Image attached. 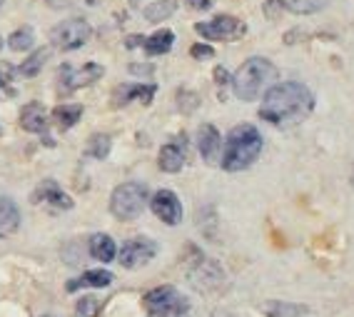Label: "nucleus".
Here are the masks:
<instances>
[{
	"label": "nucleus",
	"instance_id": "nucleus-1",
	"mask_svg": "<svg viewBox=\"0 0 354 317\" xmlns=\"http://www.w3.org/2000/svg\"><path fill=\"white\" fill-rule=\"evenodd\" d=\"M315 110V96L307 85L290 80V83H274L265 90V100L259 105V118L270 125L292 127L307 120Z\"/></svg>",
	"mask_w": 354,
	"mask_h": 317
},
{
	"label": "nucleus",
	"instance_id": "nucleus-2",
	"mask_svg": "<svg viewBox=\"0 0 354 317\" xmlns=\"http://www.w3.org/2000/svg\"><path fill=\"white\" fill-rule=\"evenodd\" d=\"M262 145H265L262 135H259V130L254 125L242 123V125L232 127L227 135V143H225V150H222V160H220L222 170L227 172L247 170L259 158Z\"/></svg>",
	"mask_w": 354,
	"mask_h": 317
},
{
	"label": "nucleus",
	"instance_id": "nucleus-3",
	"mask_svg": "<svg viewBox=\"0 0 354 317\" xmlns=\"http://www.w3.org/2000/svg\"><path fill=\"white\" fill-rule=\"evenodd\" d=\"M277 78H279V70L274 68L272 60L259 57V55L247 57L245 63L237 68V73H234L232 90L240 100L252 102V100H257L267 88H272Z\"/></svg>",
	"mask_w": 354,
	"mask_h": 317
},
{
	"label": "nucleus",
	"instance_id": "nucleus-4",
	"mask_svg": "<svg viewBox=\"0 0 354 317\" xmlns=\"http://www.w3.org/2000/svg\"><path fill=\"white\" fill-rule=\"evenodd\" d=\"M150 205V190L145 183H122L110 195V212L118 220H135Z\"/></svg>",
	"mask_w": 354,
	"mask_h": 317
},
{
	"label": "nucleus",
	"instance_id": "nucleus-5",
	"mask_svg": "<svg viewBox=\"0 0 354 317\" xmlns=\"http://www.w3.org/2000/svg\"><path fill=\"white\" fill-rule=\"evenodd\" d=\"M145 307L150 317H185L190 312V300L180 295L172 285H162L147 292Z\"/></svg>",
	"mask_w": 354,
	"mask_h": 317
},
{
	"label": "nucleus",
	"instance_id": "nucleus-6",
	"mask_svg": "<svg viewBox=\"0 0 354 317\" xmlns=\"http://www.w3.org/2000/svg\"><path fill=\"white\" fill-rule=\"evenodd\" d=\"M93 28L85 18H68L50 30V43L60 51H77L88 43Z\"/></svg>",
	"mask_w": 354,
	"mask_h": 317
},
{
	"label": "nucleus",
	"instance_id": "nucleus-7",
	"mask_svg": "<svg viewBox=\"0 0 354 317\" xmlns=\"http://www.w3.org/2000/svg\"><path fill=\"white\" fill-rule=\"evenodd\" d=\"M195 30L205 40H225V43H230V40H240L247 33V26L234 15H217L212 20L197 23Z\"/></svg>",
	"mask_w": 354,
	"mask_h": 317
},
{
	"label": "nucleus",
	"instance_id": "nucleus-8",
	"mask_svg": "<svg viewBox=\"0 0 354 317\" xmlns=\"http://www.w3.org/2000/svg\"><path fill=\"white\" fill-rule=\"evenodd\" d=\"M105 75V68L100 63H85L80 68H73V65H60L57 70V83L63 93H73L77 88H88L95 80Z\"/></svg>",
	"mask_w": 354,
	"mask_h": 317
},
{
	"label": "nucleus",
	"instance_id": "nucleus-9",
	"mask_svg": "<svg viewBox=\"0 0 354 317\" xmlns=\"http://www.w3.org/2000/svg\"><path fill=\"white\" fill-rule=\"evenodd\" d=\"M190 280L192 285L197 287V290L203 292H209V290H217V287L222 285V280H225V275H222L220 265L212 260H207L200 250H195V260H192L190 265Z\"/></svg>",
	"mask_w": 354,
	"mask_h": 317
},
{
	"label": "nucleus",
	"instance_id": "nucleus-10",
	"mask_svg": "<svg viewBox=\"0 0 354 317\" xmlns=\"http://www.w3.org/2000/svg\"><path fill=\"white\" fill-rule=\"evenodd\" d=\"M158 255V242L150 240V237H133L127 240L120 248V265L127 267V270H138V267L147 265Z\"/></svg>",
	"mask_w": 354,
	"mask_h": 317
},
{
	"label": "nucleus",
	"instance_id": "nucleus-11",
	"mask_svg": "<svg viewBox=\"0 0 354 317\" xmlns=\"http://www.w3.org/2000/svg\"><path fill=\"white\" fill-rule=\"evenodd\" d=\"M185 163H187V138H185V135H177L175 140H170V143L162 145V150H160V155H158V165L162 172L175 175V172L183 170Z\"/></svg>",
	"mask_w": 354,
	"mask_h": 317
},
{
	"label": "nucleus",
	"instance_id": "nucleus-12",
	"mask_svg": "<svg viewBox=\"0 0 354 317\" xmlns=\"http://www.w3.org/2000/svg\"><path fill=\"white\" fill-rule=\"evenodd\" d=\"M152 212L165 222V225H180L183 220V203L172 190H158L150 197Z\"/></svg>",
	"mask_w": 354,
	"mask_h": 317
},
{
	"label": "nucleus",
	"instance_id": "nucleus-13",
	"mask_svg": "<svg viewBox=\"0 0 354 317\" xmlns=\"http://www.w3.org/2000/svg\"><path fill=\"white\" fill-rule=\"evenodd\" d=\"M32 203L50 205V208H55V210H73V205H75L73 197H70L55 180H43V183L35 188V192H32Z\"/></svg>",
	"mask_w": 354,
	"mask_h": 317
},
{
	"label": "nucleus",
	"instance_id": "nucleus-14",
	"mask_svg": "<svg viewBox=\"0 0 354 317\" xmlns=\"http://www.w3.org/2000/svg\"><path fill=\"white\" fill-rule=\"evenodd\" d=\"M197 150H200V155H203V160L207 163V165H217L220 163V152H222V138H220V130H217L215 125H209V123H205V125H200V130H197Z\"/></svg>",
	"mask_w": 354,
	"mask_h": 317
},
{
	"label": "nucleus",
	"instance_id": "nucleus-15",
	"mask_svg": "<svg viewBox=\"0 0 354 317\" xmlns=\"http://www.w3.org/2000/svg\"><path fill=\"white\" fill-rule=\"evenodd\" d=\"M158 93V85L152 83H133V85H120V88L113 93V105L115 108H122L127 102L140 100L142 105H150L152 98Z\"/></svg>",
	"mask_w": 354,
	"mask_h": 317
},
{
	"label": "nucleus",
	"instance_id": "nucleus-16",
	"mask_svg": "<svg viewBox=\"0 0 354 317\" xmlns=\"http://www.w3.org/2000/svg\"><path fill=\"white\" fill-rule=\"evenodd\" d=\"M20 125L32 135H43L45 143L53 147V140L48 138V115L40 102H28L26 108L20 110Z\"/></svg>",
	"mask_w": 354,
	"mask_h": 317
},
{
	"label": "nucleus",
	"instance_id": "nucleus-17",
	"mask_svg": "<svg viewBox=\"0 0 354 317\" xmlns=\"http://www.w3.org/2000/svg\"><path fill=\"white\" fill-rule=\"evenodd\" d=\"M262 312L267 317H310V307L297 302H285V300H270L262 305Z\"/></svg>",
	"mask_w": 354,
	"mask_h": 317
},
{
	"label": "nucleus",
	"instance_id": "nucleus-18",
	"mask_svg": "<svg viewBox=\"0 0 354 317\" xmlns=\"http://www.w3.org/2000/svg\"><path fill=\"white\" fill-rule=\"evenodd\" d=\"M20 228V210L10 197L0 195V237H8Z\"/></svg>",
	"mask_w": 354,
	"mask_h": 317
},
{
	"label": "nucleus",
	"instance_id": "nucleus-19",
	"mask_svg": "<svg viewBox=\"0 0 354 317\" xmlns=\"http://www.w3.org/2000/svg\"><path fill=\"white\" fill-rule=\"evenodd\" d=\"M90 255L95 257V260L100 262H113L115 257H118V245H115V240L110 237V235L105 233H97L90 237V245H88Z\"/></svg>",
	"mask_w": 354,
	"mask_h": 317
},
{
	"label": "nucleus",
	"instance_id": "nucleus-20",
	"mask_svg": "<svg viewBox=\"0 0 354 317\" xmlns=\"http://www.w3.org/2000/svg\"><path fill=\"white\" fill-rule=\"evenodd\" d=\"M110 282H113V273H108V270H88L77 280H70L68 292H75L80 287H108Z\"/></svg>",
	"mask_w": 354,
	"mask_h": 317
},
{
	"label": "nucleus",
	"instance_id": "nucleus-21",
	"mask_svg": "<svg viewBox=\"0 0 354 317\" xmlns=\"http://www.w3.org/2000/svg\"><path fill=\"white\" fill-rule=\"evenodd\" d=\"M172 45H175V33L162 28V30L152 33L150 38H145L142 48H145L147 55H165V53L172 51Z\"/></svg>",
	"mask_w": 354,
	"mask_h": 317
},
{
	"label": "nucleus",
	"instance_id": "nucleus-22",
	"mask_svg": "<svg viewBox=\"0 0 354 317\" xmlns=\"http://www.w3.org/2000/svg\"><path fill=\"white\" fill-rule=\"evenodd\" d=\"M80 118H82V105H75V102L57 105V108L53 110V120H55V125L60 127V130H70Z\"/></svg>",
	"mask_w": 354,
	"mask_h": 317
},
{
	"label": "nucleus",
	"instance_id": "nucleus-23",
	"mask_svg": "<svg viewBox=\"0 0 354 317\" xmlns=\"http://www.w3.org/2000/svg\"><path fill=\"white\" fill-rule=\"evenodd\" d=\"M48 57H50V48H40V51H35L32 55H28L23 63L18 65V73L23 78H35L43 70V65L48 63Z\"/></svg>",
	"mask_w": 354,
	"mask_h": 317
},
{
	"label": "nucleus",
	"instance_id": "nucleus-24",
	"mask_svg": "<svg viewBox=\"0 0 354 317\" xmlns=\"http://www.w3.org/2000/svg\"><path fill=\"white\" fill-rule=\"evenodd\" d=\"M329 6V0H282V8L285 13H295V15H312L319 13Z\"/></svg>",
	"mask_w": 354,
	"mask_h": 317
},
{
	"label": "nucleus",
	"instance_id": "nucleus-25",
	"mask_svg": "<svg viewBox=\"0 0 354 317\" xmlns=\"http://www.w3.org/2000/svg\"><path fill=\"white\" fill-rule=\"evenodd\" d=\"M175 10H177L175 0H155V3H150V6L142 10V15H145V20H150V23H162V20L172 18Z\"/></svg>",
	"mask_w": 354,
	"mask_h": 317
},
{
	"label": "nucleus",
	"instance_id": "nucleus-26",
	"mask_svg": "<svg viewBox=\"0 0 354 317\" xmlns=\"http://www.w3.org/2000/svg\"><path fill=\"white\" fill-rule=\"evenodd\" d=\"M110 147H113V143H110V135L97 133V135H93V138L88 140V147H85V152H88L90 158L105 160L110 155Z\"/></svg>",
	"mask_w": 354,
	"mask_h": 317
},
{
	"label": "nucleus",
	"instance_id": "nucleus-27",
	"mask_svg": "<svg viewBox=\"0 0 354 317\" xmlns=\"http://www.w3.org/2000/svg\"><path fill=\"white\" fill-rule=\"evenodd\" d=\"M32 45H35V35L28 26H23L20 30H15L10 38H8V48L13 53H23V51H30Z\"/></svg>",
	"mask_w": 354,
	"mask_h": 317
},
{
	"label": "nucleus",
	"instance_id": "nucleus-28",
	"mask_svg": "<svg viewBox=\"0 0 354 317\" xmlns=\"http://www.w3.org/2000/svg\"><path fill=\"white\" fill-rule=\"evenodd\" d=\"M100 310H102V300L93 298V295H85V298L77 300V307H75L77 317H97Z\"/></svg>",
	"mask_w": 354,
	"mask_h": 317
},
{
	"label": "nucleus",
	"instance_id": "nucleus-29",
	"mask_svg": "<svg viewBox=\"0 0 354 317\" xmlns=\"http://www.w3.org/2000/svg\"><path fill=\"white\" fill-rule=\"evenodd\" d=\"M177 100H180V108H183V113H192V110L200 105V98H197L195 93H187V90H183V93L177 96Z\"/></svg>",
	"mask_w": 354,
	"mask_h": 317
},
{
	"label": "nucleus",
	"instance_id": "nucleus-30",
	"mask_svg": "<svg viewBox=\"0 0 354 317\" xmlns=\"http://www.w3.org/2000/svg\"><path fill=\"white\" fill-rule=\"evenodd\" d=\"M285 13V8H282V0H267L265 3V15L270 20H279V15Z\"/></svg>",
	"mask_w": 354,
	"mask_h": 317
},
{
	"label": "nucleus",
	"instance_id": "nucleus-31",
	"mask_svg": "<svg viewBox=\"0 0 354 317\" xmlns=\"http://www.w3.org/2000/svg\"><path fill=\"white\" fill-rule=\"evenodd\" d=\"M190 55L197 57V60H203V57H212V55H215V51H212L209 45H205V43H197V45H192Z\"/></svg>",
	"mask_w": 354,
	"mask_h": 317
},
{
	"label": "nucleus",
	"instance_id": "nucleus-32",
	"mask_svg": "<svg viewBox=\"0 0 354 317\" xmlns=\"http://www.w3.org/2000/svg\"><path fill=\"white\" fill-rule=\"evenodd\" d=\"M15 70L10 68V63H0V88H8L10 80H13Z\"/></svg>",
	"mask_w": 354,
	"mask_h": 317
},
{
	"label": "nucleus",
	"instance_id": "nucleus-33",
	"mask_svg": "<svg viewBox=\"0 0 354 317\" xmlns=\"http://www.w3.org/2000/svg\"><path fill=\"white\" fill-rule=\"evenodd\" d=\"M187 6L192 10H209V8L215 6V0H187Z\"/></svg>",
	"mask_w": 354,
	"mask_h": 317
},
{
	"label": "nucleus",
	"instance_id": "nucleus-34",
	"mask_svg": "<svg viewBox=\"0 0 354 317\" xmlns=\"http://www.w3.org/2000/svg\"><path fill=\"white\" fill-rule=\"evenodd\" d=\"M215 80H217V85H220V88H225V85L230 83L227 70H225V68H215Z\"/></svg>",
	"mask_w": 354,
	"mask_h": 317
},
{
	"label": "nucleus",
	"instance_id": "nucleus-35",
	"mask_svg": "<svg viewBox=\"0 0 354 317\" xmlns=\"http://www.w3.org/2000/svg\"><path fill=\"white\" fill-rule=\"evenodd\" d=\"M142 43H145L142 35H130V38H125V48H130V51H133V48H140Z\"/></svg>",
	"mask_w": 354,
	"mask_h": 317
},
{
	"label": "nucleus",
	"instance_id": "nucleus-36",
	"mask_svg": "<svg viewBox=\"0 0 354 317\" xmlns=\"http://www.w3.org/2000/svg\"><path fill=\"white\" fill-rule=\"evenodd\" d=\"M152 70H155V68H152V65H150V68H140L138 63L130 65V73H135V75H150Z\"/></svg>",
	"mask_w": 354,
	"mask_h": 317
},
{
	"label": "nucleus",
	"instance_id": "nucleus-37",
	"mask_svg": "<svg viewBox=\"0 0 354 317\" xmlns=\"http://www.w3.org/2000/svg\"><path fill=\"white\" fill-rule=\"evenodd\" d=\"M50 3V8H70L75 0H48Z\"/></svg>",
	"mask_w": 354,
	"mask_h": 317
},
{
	"label": "nucleus",
	"instance_id": "nucleus-38",
	"mask_svg": "<svg viewBox=\"0 0 354 317\" xmlns=\"http://www.w3.org/2000/svg\"><path fill=\"white\" fill-rule=\"evenodd\" d=\"M88 6H95V0H88Z\"/></svg>",
	"mask_w": 354,
	"mask_h": 317
},
{
	"label": "nucleus",
	"instance_id": "nucleus-39",
	"mask_svg": "<svg viewBox=\"0 0 354 317\" xmlns=\"http://www.w3.org/2000/svg\"><path fill=\"white\" fill-rule=\"evenodd\" d=\"M0 48H3V38H0Z\"/></svg>",
	"mask_w": 354,
	"mask_h": 317
},
{
	"label": "nucleus",
	"instance_id": "nucleus-40",
	"mask_svg": "<svg viewBox=\"0 0 354 317\" xmlns=\"http://www.w3.org/2000/svg\"><path fill=\"white\" fill-rule=\"evenodd\" d=\"M352 183H354V172H352Z\"/></svg>",
	"mask_w": 354,
	"mask_h": 317
},
{
	"label": "nucleus",
	"instance_id": "nucleus-41",
	"mask_svg": "<svg viewBox=\"0 0 354 317\" xmlns=\"http://www.w3.org/2000/svg\"><path fill=\"white\" fill-rule=\"evenodd\" d=\"M45 317H53V315H45Z\"/></svg>",
	"mask_w": 354,
	"mask_h": 317
},
{
	"label": "nucleus",
	"instance_id": "nucleus-42",
	"mask_svg": "<svg viewBox=\"0 0 354 317\" xmlns=\"http://www.w3.org/2000/svg\"><path fill=\"white\" fill-rule=\"evenodd\" d=\"M0 6H3V0H0Z\"/></svg>",
	"mask_w": 354,
	"mask_h": 317
}]
</instances>
